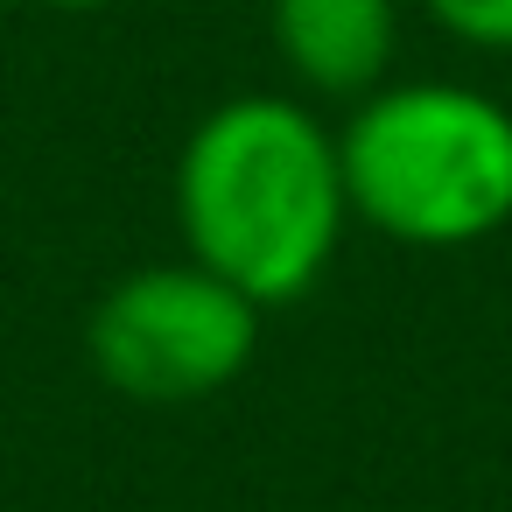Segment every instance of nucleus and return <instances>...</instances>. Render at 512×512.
<instances>
[{
  "instance_id": "6",
  "label": "nucleus",
  "mask_w": 512,
  "mask_h": 512,
  "mask_svg": "<svg viewBox=\"0 0 512 512\" xmlns=\"http://www.w3.org/2000/svg\"><path fill=\"white\" fill-rule=\"evenodd\" d=\"M50 8H64V15H99V8H120V0H50Z\"/></svg>"
},
{
  "instance_id": "2",
  "label": "nucleus",
  "mask_w": 512,
  "mask_h": 512,
  "mask_svg": "<svg viewBox=\"0 0 512 512\" xmlns=\"http://www.w3.org/2000/svg\"><path fill=\"white\" fill-rule=\"evenodd\" d=\"M351 225L463 253L512 225V106L470 78H386L337 127Z\"/></svg>"
},
{
  "instance_id": "1",
  "label": "nucleus",
  "mask_w": 512,
  "mask_h": 512,
  "mask_svg": "<svg viewBox=\"0 0 512 512\" xmlns=\"http://www.w3.org/2000/svg\"><path fill=\"white\" fill-rule=\"evenodd\" d=\"M176 232L253 309L302 302L351 232L337 127L295 92L218 99L176 155Z\"/></svg>"
},
{
  "instance_id": "5",
  "label": "nucleus",
  "mask_w": 512,
  "mask_h": 512,
  "mask_svg": "<svg viewBox=\"0 0 512 512\" xmlns=\"http://www.w3.org/2000/svg\"><path fill=\"white\" fill-rule=\"evenodd\" d=\"M414 8L463 50H484V57L512 50V0H414Z\"/></svg>"
},
{
  "instance_id": "3",
  "label": "nucleus",
  "mask_w": 512,
  "mask_h": 512,
  "mask_svg": "<svg viewBox=\"0 0 512 512\" xmlns=\"http://www.w3.org/2000/svg\"><path fill=\"white\" fill-rule=\"evenodd\" d=\"M260 316L232 281L197 260H148L120 274L85 316L92 372L134 407L218 400L260 351Z\"/></svg>"
},
{
  "instance_id": "4",
  "label": "nucleus",
  "mask_w": 512,
  "mask_h": 512,
  "mask_svg": "<svg viewBox=\"0 0 512 512\" xmlns=\"http://www.w3.org/2000/svg\"><path fill=\"white\" fill-rule=\"evenodd\" d=\"M407 0H267V43L295 99L358 106L393 78Z\"/></svg>"
}]
</instances>
